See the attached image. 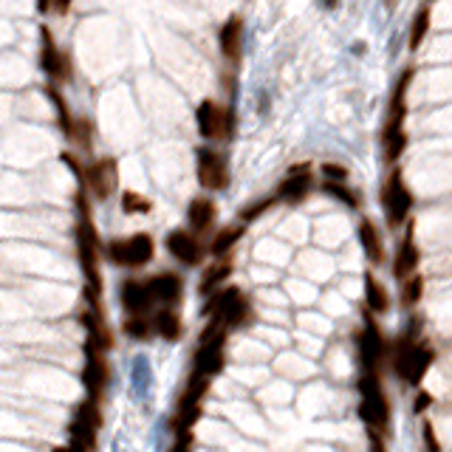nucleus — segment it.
Here are the masks:
<instances>
[{
  "label": "nucleus",
  "instance_id": "21",
  "mask_svg": "<svg viewBox=\"0 0 452 452\" xmlns=\"http://www.w3.org/2000/svg\"><path fill=\"white\" fill-rule=\"evenodd\" d=\"M147 286H150V294H153V300H162V303H167V305L179 303V297H181V288H184L181 277H176V274H170V271L150 277V280H147Z\"/></svg>",
  "mask_w": 452,
  "mask_h": 452
},
{
  "label": "nucleus",
  "instance_id": "15",
  "mask_svg": "<svg viewBox=\"0 0 452 452\" xmlns=\"http://www.w3.org/2000/svg\"><path fill=\"white\" fill-rule=\"evenodd\" d=\"M85 371H82V385L88 388V399H99V393L105 390L108 385V362H105V354L94 345L85 348Z\"/></svg>",
  "mask_w": 452,
  "mask_h": 452
},
{
  "label": "nucleus",
  "instance_id": "19",
  "mask_svg": "<svg viewBox=\"0 0 452 452\" xmlns=\"http://www.w3.org/2000/svg\"><path fill=\"white\" fill-rule=\"evenodd\" d=\"M419 260H422V254H419V246H416V237H413V221H410V224H407V237L402 240L399 254H396V263H393V274H396L399 280L413 277Z\"/></svg>",
  "mask_w": 452,
  "mask_h": 452
},
{
  "label": "nucleus",
  "instance_id": "36",
  "mask_svg": "<svg viewBox=\"0 0 452 452\" xmlns=\"http://www.w3.org/2000/svg\"><path fill=\"white\" fill-rule=\"evenodd\" d=\"M320 170H322L325 181H345V179H348V170H345L342 164H334V162H325Z\"/></svg>",
  "mask_w": 452,
  "mask_h": 452
},
{
  "label": "nucleus",
  "instance_id": "10",
  "mask_svg": "<svg viewBox=\"0 0 452 452\" xmlns=\"http://www.w3.org/2000/svg\"><path fill=\"white\" fill-rule=\"evenodd\" d=\"M196 125H198V133H201L204 139L218 142V139H226V136H229V130H232V116H229V111L221 108L218 102L204 99V102H198V108H196Z\"/></svg>",
  "mask_w": 452,
  "mask_h": 452
},
{
  "label": "nucleus",
  "instance_id": "27",
  "mask_svg": "<svg viewBox=\"0 0 452 452\" xmlns=\"http://www.w3.org/2000/svg\"><path fill=\"white\" fill-rule=\"evenodd\" d=\"M45 96L51 99V105L57 108V119H60V128L74 139V130H77V119L71 116V111H68V105H65V99H62V94L57 91V85H48L45 88Z\"/></svg>",
  "mask_w": 452,
  "mask_h": 452
},
{
  "label": "nucleus",
  "instance_id": "29",
  "mask_svg": "<svg viewBox=\"0 0 452 452\" xmlns=\"http://www.w3.org/2000/svg\"><path fill=\"white\" fill-rule=\"evenodd\" d=\"M232 274V260H218L215 266H210L207 269V274H204V280H201V294H210L215 286H221L226 277Z\"/></svg>",
  "mask_w": 452,
  "mask_h": 452
},
{
  "label": "nucleus",
  "instance_id": "13",
  "mask_svg": "<svg viewBox=\"0 0 452 452\" xmlns=\"http://www.w3.org/2000/svg\"><path fill=\"white\" fill-rule=\"evenodd\" d=\"M102 424V416H99V407H96V399H88L79 410H77V419L71 424V444L82 447V450H91L94 441H96V430Z\"/></svg>",
  "mask_w": 452,
  "mask_h": 452
},
{
  "label": "nucleus",
  "instance_id": "26",
  "mask_svg": "<svg viewBox=\"0 0 452 452\" xmlns=\"http://www.w3.org/2000/svg\"><path fill=\"white\" fill-rule=\"evenodd\" d=\"M365 300H368V308L373 314H385L390 308V297H388V291L379 286V280L373 274H365Z\"/></svg>",
  "mask_w": 452,
  "mask_h": 452
},
{
  "label": "nucleus",
  "instance_id": "35",
  "mask_svg": "<svg viewBox=\"0 0 452 452\" xmlns=\"http://www.w3.org/2000/svg\"><path fill=\"white\" fill-rule=\"evenodd\" d=\"M91 133H94V125L88 119H77V130H74V142H79L82 147H91Z\"/></svg>",
  "mask_w": 452,
  "mask_h": 452
},
{
  "label": "nucleus",
  "instance_id": "14",
  "mask_svg": "<svg viewBox=\"0 0 452 452\" xmlns=\"http://www.w3.org/2000/svg\"><path fill=\"white\" fill-rule=\"evenodd\" d=\"M311 164H297L288 170V176L277 187V198L286 204H300L311 193Z\"/></svg>",
  "mask_w": 452,
  "mask_h": 452
},
{
  "label": "nucleus",
  "instance_id": "20",
  "mask_svg": "<svg viewBox=\"0 0 452 452\" xmlns=\"http://www.w3.org/2000/svg\"><path fill=\"white\" fill-rule=\"evenodd\" d=\"M122 305L125 311L133 317V314H145L150 305H153V294H150V286L147 283H136V280H125L122 283Z\"/></svg>",
  "mask_w": 452,
  "mask_h": 452
},
{
  "label": "nucleus",
  "instance_id": "6",
  "mask_svg": "<svg viewBox=\"0 0 452 452\" xmlns=\"http://www.w3.org/2000/svg\"><path fill=\"white\" fill-rule=\"evenodd\" d=\"M433 356H436V351L430 348V342L407 339V342H402V348L396 354V373L402 379H407L410 385H422L427 368L433 365Z\"/></svg>",
  "mask_w": 452,
  "mask_h": 452
},
{
  "label": "nucleus",
  "instance_id": "28",
  "mask_svg": "<svg viewBox=\"0 0 452 452\" xmlns=\"http://www.w3.org/2000/svg\"><path fill=\"white\" fill-rule=\"evenodd\" d=\"M243 237V226H229V229H221L218 235H215V240H213V246H210V252L221 260L224 254H229L232 252V246L237 243Z\"/></svg>",
  "mask_w": 452,
  "mask_h": 452
},
{
  "label": "nucleus",
  "instance_id": "30",
  "mask_svg": "<svg viewBox=\"0 0 452 452\" xmlns=\"http://www.w3.org/2000/svg\"><path fill=\"white\" fill-rule=\"evenodd\" d=\"M153 331H156V328H153V320H147L145 314H133V317L125 320V334H128L130 339H147Z\"/></svg>",
  "mask_w": 452,
  "mask_h": 452
},
{
  "label": "nucleus",
  "instance_id": "3",
  "mask_svg": "<svg viewBox=\"0 0 452 452\" xmlns=\"http://www.w3.org/2000/svg\"><path fill=\"white\" fill-rule=\"evenodd\" d=\"M105 252H108V260H111V263L128 266V269H139V266H147V263L153 260L156 243H153L150 235L139 232V235H130V237L111 240Z\"/></svg>",
  "mask_w": 452,
  "mask_h": 452
},
{
  "label": "nucleus",
  "instance_id": "17",
  "mask_svg": "<svg viewBox=\"0 0 452 452\" xmlns=\"http://www.w3.org/2000/svg\"><path fill=\"white\" fill-rule=\"evenodd\" d=\"M243 37H246V26L240 14H232L218 31V45L229 62H240L243 57Z\"/></svg>",
  "mask_w": 452,
  "mask_h": 452
},
{
  "label": "nucleus",
  "instance_id": "23",
  "mask_svg": "<svg viewBox=\"0 0 452 452\" xmlns=\"http://www.w3.org/2000/svg\"><path fill=\"white\" fill-rule=\"evenodd\" d=\"M359 243H362L365 254L371 257V263H382V260H385V249H382L379 229L373 226V221H368V218L359 224Z\"/></svg>",
  "mask_w": 452,
  "mask_h": 452
},
{
  "label": "nucleus",
  "instance_id": "31",
  "mask_svg": "<svg viewBox=\"0 0 452 452\" xmlns=\"http://www.w3.org/2000/svg\"><path fill=\"white\" fill-rule=\"evenodd\" d=\"M322 190H325L328 196H334L337 201L348 204V207H359V196H356L351 187H345V181H325Z\"/></svg>",
  "mask_w": 452,
  "mask_h": 452
},
{
  "label": "nucleus",
  "instance_id": "25",
  "mask_svg": "<svg viewBox=\"0 0 452 452\" xmlns=\"http://www.w3.org/2000/svg\"><path fill=\"white\" fill-rule=\"evenodd\" d=\"M153 328H156V334L162 337V339H167V342H176L179 337H181V317L176 314V311H159L156 317H153Z\"/></svg>",
  "mask_w": 452,
  "mask_h": 452
},
{
  "label": "nucleus",
  "instance_id": "46",
  "mask_svg": "<svg viewBox=\"0 0 452 452\" xmlns=\"http://www.w3.org/2000/svg\"><path fill=\"white\" fill-rule=\"evenodd\" d=\"M427 3H433V0H427Z\"/></svg>",
  "mask_w": 452,
  "mask_h": 452
},
{
  "label": "nucleus",
  "instance_id": "34",
  "mask_svg": "<svg viewBox=\"0 0 452 452\" xmlns=\"http://www.w3.org/2000/svg\"><path fill=\"white\" fill-rule=\"evenodd\" d=\"M277 201H280V198L274 196V198H263V201H257V204H252V207H246V210L240 213V221H254V218H260V215H263V213H266L269 207H274Z\"/></svg>",
  "mask_w": 452,
  "mask_h": 452
},
{
  "label": "nucleus",
  "instance_id": "9",
  "mask_svg": "<svg viewBox=\"0 0 452 452\" xmlns=\"http://www.w3.org/2000/svg\"><path fill=\"white\" fill-rule=\"evenodd\" d=\"M40 68L51 77V82H71V60L57 48L51 28L40 26Z\"/></svg>",
  "mask_w": 452,
  "mask_h": 452
},
{
  "label": "nucleus",
  "instance_id": "37",
  "mask_svg": "<svg viewBox=\"0 0 452 452\" xmlns=\"http://www.w3.org/2000/svg\"><path fill=\"white\" fill-rule=\"evenodd\" d=\"M190 450H193V433H179V439L170 447V452H190Z\"/></svg>",
  "mask_w": 452,
  "mask_h": 452
},
{
  "label": "nucleus",
  "instance_id": "4",
  "mask_svg": "<svg viewBox=\"0 0 452 452\" xmlns=\"http://www.w3.org/2000/svg\"><path fill=\"white\" fill-rule=\"evenodd\" d=\"M359 396H362V402H359V419L376 433V430H382L385 424H388V399H385V393H382V382H379V376L376 373H365L362 379H359Z\"/></svg>",
  "mask_w": 452,
  "mask_h": 452
},
{
  "label": "nucleus",
  "instance_id": "24",
  "mask_svg": "<svg viewBox=\"0 0 452 452\" xmlns=\"http://www.w3.org/2000/svg\"><path fill=\"white\" fill-rule=\"evenodd\" d=\"M430 26H433V9H430V3H424L419 11H416V17H413V26H410V51H419L422 48V43H424V37L430 34Z\"/></svg>",
  "mask_w": 452,
  "mask_h": 452
},
{
  "label": "nucleus",
  "instance_id": "45",
  "mask_svg": "<svg viewBox=\"0 0 452 452\" xmlns=\"http://www.w3.org/2000/svg\"><path fill=\"white\" fill-rule=\"evenodd\" d=\"M325 6H328V9H334V6H337V0H325Z\"/></svg>",
  "mask_w": 452,
  "mask_h": 452
},
{
  "label": "nucleus",
  "instance_id": "11",
  "mask_svg": "<svg viewBox=\"0 0 452 452\" xmlns=\"http://www.w3.org/2000/svg\"><path fill=\"white\" fill-rule=\"evenodd\" d=\"M196 173H198V181L204 190H224L229 184V170H226V162L221 153L210 150V147H198L196 150Z\"/></svg>",
  "mask_w": 452,
  "mask_h": 452
},
{
  "label": "nucleus",
  "instance_id": "2",
  "mask_svg": "<svg viewBox=\"0 0 452 452\" xmlns=\"http://www.w3.org/2000/svg\"><path fill=\"white\" fill-rule=\"evenodd\" d=\"M416 71L407 68L402 71V77L393 85V96L388 105V125L382 130V142H385V156L390 164H396L402 159V153L407 150V133H405V119H407V91L413 85Z\"/></svg>",
  "mask_w": 452,
  "mask_h": 452
},
{
  "label": "nucleus",
  "instance_id": "16",
  "mask_svg": "<svg viewBox=\"0 0 452 452\" xmlns=\"http://www.w3.org/2000/svg\"><path fill=\"white\" fill-rule=\"evenodd\" d=\"M167 249L176 260H181L184 266H198L204 260V249L196 237V232H187V229H176L167 235Z\"/></svg>",
  "mask_w": 452,
  "mask_h": 452
},
{
  "label": "nucleus",
  "instance_id": "39",
  "mask_svg": "<svg viewBox=\"0 0 452 452\" xmlns=\"http://www.w3.org/2000/svg\"><path fill=\"white\" fill-rule=\"evenodd\" d=\"M424 441H427V447H430L433 452L441 450V447H439V439H436V430H433V424H430V422L424 424Z\"/></svg>",
  "mask_w": 452,
  "mask_h": 452
},
{
  "label": "nucleus",
  "instance_id": "1",
  "mask_svg": "<svg viewBox=\"0 0 452 452\" xmlns=\"http://www.w3.org/2000/svg\"><path fill=\"white\" fill-rule=\"evenodd\" d=\"M77 210H79V224H77V249H79V263H82V274L88 280L85 297L88 305L99 308V294H102V277H99V254H96V229L88 213V201H85V190L77 193Z\"/></svg>",
  "mask_w": 452,
  "mask_h": 452
},
{
  "label": "nucleus",
  "instance_id": "42",
  "mask_svg": "<svg viewBox=\"0 0 452 452\" xmlns=\"http://www.w3.org/2000/svg\"><path fill=\"white\" fill-rule=\"evenodd\" d=\"M48 9H54V3H51V0H37V11H40V14H45Z\"/></svg>",
  "mask_w": 452,
  "mask_h": 452
},
{
  "label": "nucleus",
  "instance_id": "40",
  "mask_svg": "<svg viewBox=\"0 0 452 452\" xmlns=\"http://www.w3.org/2000/svg\"><path fill=\"white\" fill-rule=\"evenodd\" d=\"M430 405H433V396H430L427 390H422V393H419V399H416V413H424Z\"/></svg>",
  "mask_w": 452,
  "mask_h": 452
},
{
  "label": "nucleus",
  "instance_id": "8",
  "mask_svg": "<svg viewBox=\"0 0 452 452\" xmlns=\"http://www.w3.org/2000/svg\"><path fill=\"white\" fill-rule=\"evenodd\" d=\"M382 204L388 210V221L393 226H402L407 221L410 210H413V193L407 190L405 179H402V170L396 167L390 173V179L385 181V190H382Z\"/></svg>",
  "mask_w": 452,
  "mask_h": 452
},
{
  "label": "nucleus",
  "instance_id": "43",
  "mask_svg": "<svg viewBox=\"0 0 452 452\" xmlns=\"http://www.w3.org/2000/svg\"><path fill=\"white\" fill-rule=\"evenodd\" d=\"M54 452H88V450H82V447H77V444H68V447H57Z\"/></svg>",
  "mask_w": 452,
  "mask_h": 452
},
{
  "label": "nucleus",
  "instance_id": "38",
  "mask_svg": "<svg viewBox=\"0 0 452 452\" xmlns=\"http://www.w3.org/2000/svg\"><path fill=\"white\" fill-rule=\"evenodd\" d=\"M60 159H62V164H65V167H71V170H74V176H77V179H85V170L79 167L77 156H71V153H62Z\"/></svg>",
  "mask_w": 452,
  "mask_h": 452
},
{
  "label": "nucleus",
  "instance_id": "22",
  "mask_svg": "<svg viewBox=\"0 0 452 452\" xmlns=\"http://www.w3.org/2000/svg\"><path fill=\"white\" fill-rule=\"evenodd\" d=\"M187 221H190V226H193L196 232L210 229V226L215 224V204H213L210 198H204V196L193 198V201H190V210H187Z\"/></svg>",
  "mask_w": 452,
  "mask_h": 452
},
{
  "label": "nucleus",
  "instance_id": "12",
  "mask_svg": "<svg viewBox=\"0 0 452 452\" xmlns=\"http://www.w3.org/2000/svg\"><path fill=\"white\" fill-rule=\"evenodd\" d=\"M85 184H88V190L99 201H105L116 190V184H119V164H116V159H99V162L88 164L85 167Z\"/></svg>",
  "mask_w": 452,
  "mask_h": 452
},
{
  "label": "nucleus",
  "instance_id": "33",
  "mask_svg": "<svg viewBox=\"0 0 452 452\" xmlns=\"http://www.w3.org/2000/svg\"><path fill=\"white\" fill-rule=\"evenodd\" d=\"M422 294H424V277H422V274L407 277V280H405V288H402L405 305H416V303L422 300Z\"/></svg>",
  "mask_w": 452,
  "mask_h": 452
},
{
  "label": "nucleus",
  "instance_id": "18",
  "mask_svg": "<svg viewBox=\"0 0 452 452\" xmlns=\"http://www.w3.org/2000/svg\"><path fill=\"white\" fill-rule=\"evenodd\" d=\"M359 354H362L365 368L371 373H376V365L385 356V339H382V334H379V328H376V322L371 317L365 320V328L359 334Z\"/></svg>",
  "mask_w": 452,
  "mask_h": 452
},
{
  "label": "nucleus",
  "instance_id": "41",
  "mask_svg": "<svg viewBox=\"0 0 452 452\" xmlns=\"http://www.w3.org/2000/svg\"><path fill=\"white\" fill-rule=\"evenodd\" d=\"M51 3H54V9H57L60 14H68L71 6H74V0H51Z\"/></svg>",
  "mask_w": 452,
  "mask_h": 452
},
{
  "label": "nucleus",
  "instance_id": "32",
  "mask_svg": "<svg viewBox=\"0 0 452 452\" xmlns=\"http://www.w3.org/2000/svg\"><path fill=\"white\" fill-rule=\"evenodd\" d=\"M122 210L128 213V215H145V213H150L153 210V204L145 198V196H139V193H133V190H128V193H122Z\"/></svg>",
  "mask_w": 452,
  "mask_h": 452
},
{
  "label": "nucleus",
  "instance_id": "44",
  "mask_svg": "<svg viewBox=\"0 0 452 452\" xmlns=\"http://www.w3.org/2000/svg\"><path fill=\"white\" fill-rule=\"evenodd\" d=\"M373 452H385V450H382V441H379V436H376V433H373Z\"/></svg>",
  "mask_w": 452,
  "mask_h": 452
},
{
  "label": "nucleus",
  "instance_id": "7",
  "mask_svg": "<svg viewBox=\"0 0 452 452\" xmlns=\"http://www.w3.org/2000/svg\"><path fill=\"white\" fill-rule=\"evenodd\" d=\"M207 388H210V376L193 371V373H190V382H187V388H184L181 405H179V416H176V422H173L176 430L190 433V427L201 419V402H204Z\"/></svg>",
  "mask_w": 452,
  "mask_h": 452
},
{
  "label": "nucleus",
  "instance_id": "5",
  "mask_svg": "<svg viewBox=\"0 0 452 452\" xmlns=\"http://www.w3.org/2000/svg\"><path fill=\"white\" fill-rule=\"evenodd\" d=\"M204 314H207L210 320H218L221 325L235 328V325H243V322L252 317V305H249V300L240 294V288H226V291H218V294L210 297Z\"/></svg>",
  "mask_w": 452,
  "mask_h": 452
}]
</instances>
